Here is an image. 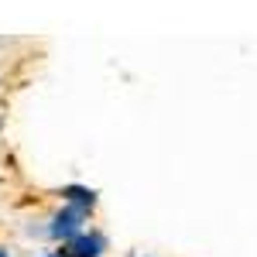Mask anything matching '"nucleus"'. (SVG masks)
<instances>
[{"label": "nucleus", "mask_w": 257, "mask_h": 257, "mask_svg": "<svg viewBox=\"0 0 257 257\" xmlns=\"http://www.w3.org/2000/svg\"><path fill=\"white\" fill-rule=\"evenodd\" d=\"M0 257H7V250H0Z\"/></svg>", "instance_id": "nucleus-5"}, {"label": "nucleus", "mask_w": 257, "mask_h": 257, "mask_svg": "<svg viewBox=\"0 0 257 257\" xmlns=\"http://www.w3.org/2000/svg\"><path fill=\"white\" fill-rule=\"evenodd\" d=\"M82 219H86V209H82V206H65L59 216L52 219L48 233L55 240H72V237L82 233Z\"/></svg>", "instance_id": "nucleus-1"}, {"label": "nucleus", "mask_w": 257, "mask_h": 257, "mask_svg": "<svg viewBox=\"0 0 257 257\" xmlns=\"http://www.w3.org/2000/svg\"><path fill=\"white\" fill-rule=\"evenodd\" d=\"M45 257H62V254H45Z\"/></svg>", "instance_id": "nucleus-4"}, {"label": "nucleus", "mask_w": 257, "mask_h": 257, "mask_svg": "<svg viewBox=\"0 0 257 257\" xmlns=\"http://www.w3.org/2000/svg\"><path fill=\"white\" fill-rule=\"evenodd\" d=\"M103 250H106V240L99 237V233H79V237L65 240L62 257H99Z\"/></svg>", "instance_id": "nucleus-2"}, {"label": "nucleus", "mask_w": 257, "mask_h": 257, "mask_svg": "<svg viewBox=\"0 0 257 257\" xmlns=\"http://www.w3.org/2000/svg\"><path fill=\"white\" fill-rule=\"evenodd\" d=\"M62 196L69 199L72 206H82V209H89V206L96 202V192H93V189H82V185H69V189H62Z\"/></svg>", "instance_id": "nucleus-3"}]
</instances>
